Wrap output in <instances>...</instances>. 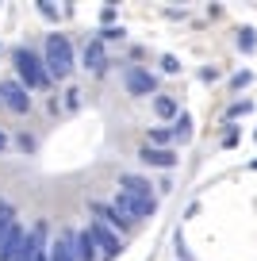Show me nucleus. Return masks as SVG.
Returning <instances> with one entry per match:
<instances>
[{
  "label": "nucleus",
  "mask_w": 257,
  "mask_h": 261,
  "mask_svg": "<svg viewBox=\"0 0 257 261\" xmlns=\"http://www.w3.org/2000/svg\"><path fill=\"white\" fill-rule=\"evenodd\" d=\"M42 65H46L50 81H65L73 73V46L65 35H46V46H42Z\"/></svg>",
  "instance_id": "1"
},
{
  "label": "nucleus",
  "mask_w": 257,
  "mask_h": 261,
  "mask_svg": "<svg viewBox=\"0 0 257 261\" xmlns=\"http://www.w3.org/2000/svg\"><path fill=\"white\" fill-rule=\"evenodd\" d=\"M12 62H16V81L23 85V89H50L46 65H42V58L35 54L31 46H16Z\"/></svg>",
  "instance_id": "2"
},
{
  "label": "nucleus",
  "mask_w": 257,
  "mask_h": 261,
  "mask_svg": "<svg viewBox=\"0 0 257 261\" xmlns=\"http://www.w3.org/2000/svg\"><path fill=\"white\" fill-rule=\"evenodd\" d=\"M153 207H158V204H150V200H138V196H131V192H115V200H112V212L123 219V227H135V223L150 219Z\"/></svg>",
  "instance_id": "3"
},
{
  "label": "nucleus",
  "mask_w": 257,
  "mask_h": 261,
  "mask_svg": "<svg viewBox=\"0 0 257 261\" xmlns=\"http://www.w3.org/2000/svg\"><path fill=\"white\" fill-rule=\"evenodd\" d=\"M46 234H50V227H46V223H35L31 230H23V238H19L16 257H12V261H35L42 250H46Z\"/></svg>",
  "instance_id": "4"
},
{
  "label": "nucleus",
  "mask_w": 257,
  "mask_h": 261,
  "mask_svg": "<svg viewBox=\"0 0 257 261\" xmlns=\"http://www.w3.org/2000/svg\"><path fill=\"white\" fill-rule=\"evenodd\" d=\"M89 234H92V242H96L100 261H112V257H119V253H123L119 234H115V230H108L104 223H96V219H92V223H89Z\"/></svg>",
  "instance_id": "5"
},
{
  "label": "nucleus",
  "mask_w": 257,
  "mask_h": 261,
  "mask_svg": "<svg viewBox=\"0 0 257 261\" xmlns=\"http://www.w3.org/2000/svg\"><path fill=\"white\" fill-rule=\"evenodd\" d=\"M0 104L8 108V112H16V115L31 112V96H27V89L19 81H0Z\"/></svg>",
  "instance_id": "6"
},
{
  "label": "nucleus",
  "mask_w": 257,
  "mask_h": 261,
  "mask_svg": "<svg viewBox=\"0 0 257 261\" xmlns=\"http://www.w3.org/2000/svg\"><path fill=\"white\" fill-rule=\"evenodd\" d=\"M123 85H127L131 96H150V92L158 89V77H153L150 69H138V65H131L127 73H123Z\"/></svg>",
  "instance_id": "7"
},
{
  "label": "nucleus",
  "mask_w": 257,
  "mask_h": 261,
  "mask_svg": "<svg viewBox=\"0 0 257 261\" xmlns=\"http://www.w3.org/2000/svg\"><path fill=\"white\" fill-rule=\"evenodd\" d=\"M81 62H85V69H89V73H104V69H108V50H104V42H100V39H89V42H85V50H81Z\"/></svg>",
  "instance_id": "8"
},
{
  "label": "nucleus",
  "mask_w": 257,
  "mask_h": 261,
  "mask_svg": "<svg viewBox=\"0 0 257 261\" xmlns=\"http://www.w3.org/2000/svg\"><path fill=\"white\" fill-rule=\"evenodd\" d=\"M119 185H123V192H131V196H138V200H150V204H158V200H153V185H150L146 177H138V173H123Z\"/></svg>",
  "instance_id": "9"
},
{
  "label": "nucleus",
  "mask_w": 257,
  "mask_h": 261,
  "mask_svg": "<svg viewBox=\"0 0 257 261\" xmlns=\"http://www.w3.org/2000/svg\"><path fill=\"white\" fill-rule=\"evenodd\" d=\"M73 257H77V261H100L96 242H92L89 227H85V230H73Z\"/></svg>",
  "instance_id": "10"
},
{
  "label": "nucleus",
  "mask_w": 257,
  "mask_h": 261,
  "mask_svg": "<svg viewBox=\"0 0 257 261\" xmlns=\"http://www.w3.org/2000/svg\"><path fill=\"white\" fill-rule=\"evenodd\" d=\"M142 158L146 165H158V169H173L177 165V150H158V146H142Z\"/></svg>",
  "instance_id": "11"
},
{
  "label": "nucleus",
  "mask_w": 257,
  "mask_h": 261,
  "mask_svg": "<svg viewBox=\"0 0 257 261\" xmlns=\"http://www.w3.org/2000/svg\"><path fill=\"white\" fill-rule=\"evenodd\" d=\"M50 261H77L73 257V230H62V234L50 242V253H46Z\"/></svg>",
  "instance_id": "12"
},
{
  "label": "nucleus",
  "mask_w": 257,
  "mask_h": 261,
  "mask_svg": "<svg viewBox=\"0 0 257 261\" xmlns=\"http://www.w3.org/2000/svg\"><path fill=\"white\" fill-rule=\"evenodd\" d=\"M188 139H192V119L181 112L177 123H173V142H188Z\"/></svg>",
  "instance_id": "13"
},
{
  "label": "nucleus",
  "mask_w": 257,
  "mask_h": 261,
  "mask_svg": "<svg viewBox=\"0 0 257 261\" xmlns=\"http://www.w3.org/2000/svg\"><path fill=\"white\" fill-rule=\"evenodd\" d=\"M169 142H173V130H165V127H153V130H150V142H146V146H158V150H173Z\"/></svg>",
  "instance_id": "14"
},
{
  "label": "nucleus",
  "mask_w": 257,
  "mask_h": 261,
  "mask_svg": "<svg viewBox=\"0 0 257 261\" xmlns=\"http://www.w3.org/2000/svg\"><path fill=\"white\" fill-rule=\"evenodd\" d=\"M153 112H158L161 119H173V115H177V100H169V96H158V100H153Z\"/></svg>",
  "instance_id": "15"
},
{
  "label": "nucleus",
  "mask_w": 257,
  "mask_h": 261,
  "mask_svg": "<svg viewBox=\"0 0 257 261\" xmlns=\"http://www.w3.org/2000/svg\"><path fill=\"white\" fill-rule=\"evenodd\" d=\"M238 46H242V54H253V46H257L253 27H242V31H238Z\"/></svg>",
  "instance_id": "16"
},
{
  "label": "nucleus",
  "mask_w": 257,
  "mask_h": 261,
  "mask_svg": "<svg viewBox=\"0 0 257 261\" xmlns=\"http://www.w3.org/2000/svg\"><path fill=\"white\" fill-rule=\"evenodd\" d=\"M62 108H65V112H77V108H81V89H65Z\"/></svg>",
  "instance_id": "17"
},
{
  "label": "nucleus",
  "mask_w": 257,
  "mask_h": 261,
  "mask_svg": "<svg viewBox=\"0 0 257 261\" xmlns=\"http://www.w3.org/2000/svg\"><path fill=\"white\" fill-rule=\"evenodd\" d=\"M12 219H16V207H12L8 200H0V227H8Z\"/></svg>",
  "instance_id": "18"
},
{
  "label": "nucleus",
  "mask_w": 257,
  "mask_h": 261,
  "mask_svg": "<svg viewBox=\"0 0 257 261\" xmlns=\"http://www.w3.org/2000/svg\"><path fill=\"white\" fill-rule=\"evenodd\" d=\"M96 39H100V42H115V39H123V27H104Z\"/></svg>",
  "instance_id": "19"
},
{
  "label": "nucleus",
  "mask_w": 257,
  "mask_h": 261,
  "mask_svg": "<svg viewBox=\"0 0 257 261\" xmlns=\"http://www.w3.org/2000/svg\"><path fill=\"white\" fill-rule=\"evenodd\" d=\"M39 12H42V19H50V23H58V8H54V4H46V0H39Z\"/></svg>",
  "instance_id": "20"
},
{
  "label": "nucleus",
  "mask_w": 257,
  "mask_h": 261,
  "mask_svg": "<svg viewBox=\"0 0 257 261\" xmlns=\"http://www.w3.org/2000/svg\"><path fill=\"white\" fill-rule=\"evenodd\" d=\"M161 69H165V73H177V69H181V62H177L173 54H165V58H161Z\"/></svg>",
  "instance_id": "21"
},
{
  "label": "nucleus",
  "mask_w": 257,
  "mask_h": 261,
  "mask_svg": "<svg viewBox=\"0 0 257 261\" xmlns=\"http://www.w3.org/2000/svg\"><path fill=\"white\" fill-rule=\"evenodd\" d=\"M16 146H19V150H35V139H31V135H19Z\"/></svg>",
  "instance_id": "22"
},
{
  "label": "nucleus",
  "mask_w": 257,
  "mask_h": 261,
  "mask_svg": "<svg viewBox=\"0 0 257 261\" xmlns=\"http://www.w3.org/2000/svg\"><path fill=\"white\" fill-rule=\"evenodd\" d=\"M100 19H104V27H112V19H115V8H112V4H108V8L100 12Z\"/></svg>",
  "instance_id": "23"
},
{
  "label": "nucleus",
  "mask_w": 257,
  "mask_h": 261,
  "mask_svg": "<svg viewBox=\"0 0 257 261\" xmlns=\"http://www.w3.org/2000/svg\"><path fill=\"white\" fill-rule=\"evenodd\" d=\"M4 146H8V135H4V130H0V150H4Z\"/></svg>",
  "instance_id": "24"
},
{
  "label": "nucleus",
  "mask_w": 257,
  "mask_h": 261,
  "mask_svg": "<svg viewBox=\"0 0 257 261\" xmlns=\"http://www.w3.org/2000/svg\"><path fill=\"white\" fill-rule=\"evenodd\" d=\"M35 261H50V257H46V253H39V257H35Z\"/></svg>",
  "instance_id": "25"
}]
</instances>
